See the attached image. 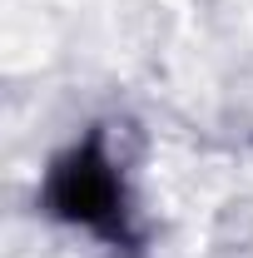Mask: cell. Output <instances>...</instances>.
<instances>
[{
    "instance_id": "1",
    "label": "cell",
    "mask_w": 253,
    "mask_h": 258,
    "mask_svg": "<svg viewBox=\"0 0 253 258\" xmlns=\"http://www.w3.org/2000/svg\"><path fill=\"white\" fill-rule=\"evenodd\" d=\"M45 204L50 214L65 224H80L109 238V243H124V184H119V169L104 154L99 134H90L85 144H75L70 154L55 159L50 179H45Z\"/></svg>"
}]
</instances>
